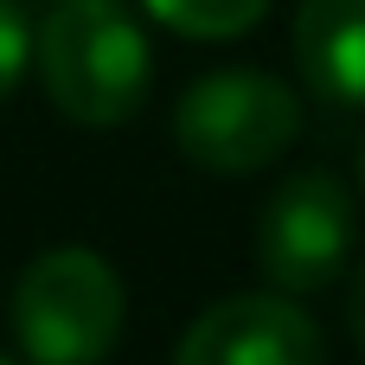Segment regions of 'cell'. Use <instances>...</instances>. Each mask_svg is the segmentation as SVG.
<instances>
[{
	"instance_id": "4",
	"label": "cell",
	"mask_w": 365,
	"mask_h": 365,
	"mask_svg": "<svg viewBox=\"0 0 365 365\" xmlns=\"http://www.w3.org/2000/svg\"><path fill=\"white\" fill-rule=\"evenodd\" d=\"M250 257H257V276L289 302L334 289L353 269V192H346V180L327 167L289 173L257 212Z\"/></svg>"
},
{
	"instance_id": "10",
	"label": "cell",
	"mask_w": 365,
	"mask_h": 365,
	"mask_svg": "<svg viewBox=\"0 0 365 365\" xmlns=\"http://www.w3.org/2000/svg\"><path fill=\"white\" fill-rule=\"evenodd\" d=\"M359 192H365V148H359Z\"/></svg>"
},
{
	"instance_id": "9",
	"label": "cell",
	"mask_w": 365,
	"mask_h": 365,
	"mask_svg": "<svg viewBox=\"0 0 365 365\" xmlns=\"http://www.w3.org/2000/svg\"><path fill=\"white\" fill-rule=\"evenodd\" d=\"M346 334L365 353V257H359V269H353V282H346Z\"/></svg>"
},
{
	"instance_id": "7",
	"label": "cell",
	"mask_w": 365,
	"mask_h": 365,
	"mask_svg": "<svg viewBox=\"0 0 365 365\" xmlns=\"http://www.w3.org/2000/svg\"><path fill=\"white\" fill-rule=\"evenodd\" d=\"M141 13L154 26H167L173 38L225 45V38H244L250 26H263L269 0H141Z\"/></svg>"
},
{
	"instance_id": "2",
	"label": "cell",
	"mask_w": 365,
	"mask_h": 365,
	"mask_svg": "<svg viewBox=\"0 0 365 365\" xmlns=\"http://www.w3.org/2000/svg\"><path fill=\"white\" fill-rule=\"evenodd\" d=\"M128 289L109 257L83 244L38 250L6 289V327L26 365H103L122 340Z\"/></svg>"
},
{
	"instance_id": "8",
	"label": "cell",
	"mask_w": 365,
	"mask_h": 365,
	"mask_svg": "<svg viewBox=\"0 0 365 365\" xmlns=\"http://www.w3.org/2000/svg\"><path fill=\"white\" fill-rule=\"evenodd\" d=\"M38 58V32L26 26V6L19 0H0V103L19 90L26 64Z\"/></svg>"
},
{
	"instance_id": "11",
	"label": "cell",
	"mask_w": 365,
	"mask_h": 365,
	"mask_svg": "<svg viewBox=\"0 0 365 365\" xmlns=\"http://www.w3.org/2000/svg\"><path fill=\"white\" fill-rule=\"evenodd\" d=\"M0 365H19V359H6V353H0Z\"/></svg>"
},
{
	"instance_id": "3",
	"label": "cell",
	"mask_w": 365,
	"mask_h": 365,
	"mask_svg": "<svg viewBox=\"0 0 365 365\" xmlns=\"http://www.w3.org/2000/svg\"><path fill=\"white\" fill-rule=\"evenodd\" d=\"M302 135V96L276 71H205L173 103V148L218 180H244L276 167Z\"/></svg>"
},
{
	"instance_id": "1",
	"label": "cell",
	"mask_w": 365,
	"mask_h": 365,
	"mask_svg": "<svg viewBox=\"0 0 365 365\" xmlns=\"http://www.w3.org/2000/svg\"><path fill=\"white\" fill-rule=\"evenodd\" d=\"M32 64L51 109L77 128H122L154 83L148 32L122 0H58L38 26Z\"/></svg>"
},
{
	"instance_id": "6",
	"label": "cell",
	"mask_w": 365,
	"mask_h": 365,
	"mask_svg": "<svg viewBox=\"0 0 365 365\" xmlns=\"http://www.w3.org/2000/svg\"><path fill=\"white\" fill-rule=\"evenodd\" d=\"M295 64L314 96L340 109H365V0H302Z\"/></svg>"
},
{
	"instance_id": "5",
	"label": "cell",
	"mask_w": 365,
	"mask_h": 365,
	"mask_svg": "<svg viewBox=\"0 0 365 365\" xmlns=\"http://www.w3.org/2000/svg\"><path fill=\"white\" fill-rule=\"evenodd\" d=\"M173 365H327L321 327L276 289L225 295L180 334Z\"/></svg>"
}]
</instances>
